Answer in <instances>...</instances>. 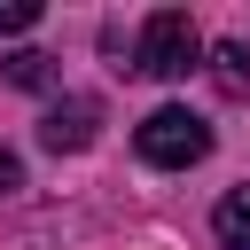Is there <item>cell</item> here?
I'll use <instances>...</instances> for the list:
<instances>
[{
  "instance_id": "obj_1",
  "label": "cell",
  "mask_w": 250,
  "mask_h": 250,
  "mask_svg": "<svg viewBox=\"0 0 250 250\" xmlns=\"http://www.w3.org/2000/svg\"><path fill=\"white\" fill-rule=\"evenodd\" d=\"M203 62V31L188 23V8H156L141 23V70L148 78H188Z\"/></svg>"
},
{
  "instance_id": "obj_2",
  "label": "cell",
  "mask_w": 250,
  "mask_h": 250,
  "mask_svg": "<svg viewBox=\"0 0 250 250\" xmlns=\"http://www.w3.org/2000/svg\"><path fill=\"white\" fill-rule=\"evenodd\" d=\"M141 156L164 164V172L203 164V156H211V125H203L195 109H156V117H141Z\"/></svg>"
},
{
  "instance_id": "obj_3",
  "label": "cell",
  "mask_w": 250,
  "mask_h": 250,
  "mask_svg": "<svg viewBox=\"0 0 250 250\" xmlns=\"http://www.w3.org/2000/svg\"><path fill=\"white\" fill-rule=\"evenodd\" d=\"M94 117H102L94 102H55L47 125H39V141H47V148H86V141H94Z\"/></svg>"
},
{
  "instance_id": "obj_4",
  "label": "cell",
  "mask_w": 250,
  "mask_h": 250,
  "mask_svg": "<svg viewBox=\"0 0 250 250\" xmlns=\"http://www.w3.org/2000/svg\"><path fill=\"white\" fill-rule=\"evenodd\" d=\"M211 227H219V242H227V250H250V188H234V195H219V211H211Z\"/></svg>"
},
{
  "instance_id": "obj_5",
  "label": "cell",
  "mask_w": 250,
  "mask_h": 250,
  "mask_svg": "<svg viewBox=\"0 0 250 250\" xmlns=\"http://www.w3.org/2000/svg\"><path fill=\"white\" fill-rule=\"evenodd\" d=\"M211 70H219V94H250V47L242 39H227V47H211Z\"/></svg>"
},
{
  "instance_id": "obj_6",
  "label": "cell",
  "mask_w": 250,
  "mask_h": 250,
  "mask_svg": "<svg viewBox=\"0 0 250 250\" xmlns=\"http://www.w3.org/2000/svg\"><path fill=\"white\" fill-rule=\"evenodd\" d=\"M0 70H8L16 86H47V78H55V55H31V47H23V55H8Z\"/></svg>"
},
{
  "instance_id": "obj_7",
  "label": "cell",
  "mask_w": 250,
  "mask_h": 250,
  "mask_svg": "<svg viewBox=\"0 0 250 250\" xmlns=\"http://www.w3.org/2000/svg\"><path fill=\"white\" fill-rule=\"evenodd\" d=\"M39 23V0H0V31H31Z\"/></svg>"
},
{
  "instance_id": "obj_8",
  "label": "cell",
  "mask_w": 250,
  "mask_h": 250,
  "mask_svg": "<svg viewBox=\"0 0 250 250\" xmlns=\"http://www.w3.org/2000/svg\"><path fill=\"white\" fill-rule=\"evenodd\" d=\"M8 188H23V164H16L8 148H0V195H8Z\"/></svg>"
}]
</instances>
